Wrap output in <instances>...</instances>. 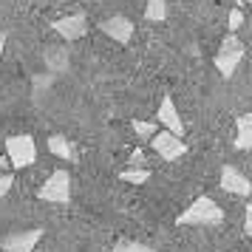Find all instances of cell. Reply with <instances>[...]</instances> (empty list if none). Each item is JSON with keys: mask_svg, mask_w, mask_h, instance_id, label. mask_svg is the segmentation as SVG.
<instances>
[{"mask_svg": "<svg viewBox=\"0 0 252 252\" xmlns=\"http://www.w3.org/2000/svg\"><path fill=\"white\" fill-rule=\"evenodd\" d=\"M224 221V210L213 201V198H195L193 204L176 218L179 227H195V224H221Z\"/></svg>", "mask_w": 252, "mask_h": 252, "instance_id": "obj_1", "label": "cell"}, {"mask_svg": "<svg viewBox=\"0 0 252 252\" xmlns=\"http://www.w3.org/2000/svg\"><path fill=\"white\" fill-rule=\"evenodd\" d=\"M6 159L14 170H26L29 164L37 161V142L29 133H14L6 139Z\"/></svg>", "mask_w": 252, "mask_h": 252, "instance_id": "obj_2", "label": "cell"}, {"mask_svg": "<svg viewBox=\"0 0 252 252\" xmlns=\"http://www.w3.org/2000/svg\"><path fill=\"white\" fill-rule=\"evenodd\" d=\"M40 201H48V204H68L71 201V176L65 170H54L48 176L43 187L37 190Z\"/></svg>", "mask_w": 252, "mask_h": 252, "instance_id": "obj_3", "label": "cell"}, {"mask_svg": "<svg viewBox=\"0 0 252 252\" xmlns=\"http://www.w3.org/2000/svg\"><path fill=\"white\" fill-rule=\"evenodd\" d=\"M241 60H244V43H241L238 37L229 34L227 40H224V46H221V51H218L216 57V68L221 77H232L235 71H238Z\"/></svg>", "mask_w": 252, "mask_h": 252, "instance_id": "obj_4", "label": "cell"}, {"mask_svg": "<svg viewBox=\"0 0 252 252\" xmlns=\"http://www.w3.org/2000/svg\"><path fill=\"white\" fill-rule=\"evenodd\" d=\"M156 122L161 125V130H170L173 136H179V139L184 136V122H182V116H179V108H176L170 94L161 96L159 108H156Z\"/></svg>", "mask_w": 252, "mask_h": 252, "instance_id": "obj_5", "label": "cell"}, {"mask_svg": "<svg viewBox=\"0 0 252 252\" xmlns=\"http://www.w3.org/2000/svg\"><path fill=\"white\" fill-rule=\"evenodd\" d=\"M150 148L156 150L164 161H176L187 153V145H184L179 136H173L170 130H159L156 136L150 139Z\"/></svg>", "mask_w": 252, "mask_h": 252, "instance_id": "obj_6", "label": "cell"}, {"mask_svg": "<svg viewBox=\"0 0 252 252\" xmlns=\"http://www.w3.org/2000/svg\"><path fill=\"white\" fill-rule=\"evenodd\" d=\"M51 29H54V34H60L63 40L74 43V40H82V37L88 34V17H85V14H68V17H57V20L51 23Z\"/></svg>", "mask_w": 252, "mask_h": 252, "instance_id": "obj_7", "label": "cell"}, {"mask_svg": "<svg viewBox=\"0 0 252 252\" xmlns=\"http://www.w3.org/2000/svg\"><path fill=\"white\" fill-rule=\"evenodd\" d=\"M99 29H102V34H108L111 40H116L119 46L130 43V37H133V20H130V17H125V14H114V17H105Z\"/></svg>", "mask_w": 252, "mask_h": 252, "instance_id": "obj_8", "label": "cell"}, {"mask_svg": "<svg viewBox=\"0 0 252 252\" xmlns=\"http://www.w3.org/2000/svg\"><path fill=\"white\" fill-rule=\"evenodd\" d=\"M43 238V229H20V232H12L9 238H3V250L6 252H34L37 241Z\"/></svg>", "mask_w": 252, "mask_h": 252, "instance_id": "obj_9", "label": "cell"}, {"mask_svg": "<svg viewBox=\"0 0 252 252\" xmlns=\"http://www.w3.org/2000/svg\"><path fill=\"white\" fill-rule=\"evenodd\" d=\"M221 187L232 195H250L252 193V182L241 170H235L232 164H224L221 167Z\"/></svg>", "mask_w": 252, "mask_h": 252, "instance_id": "obj_10", "label": "cell"}, {"mask_svg": "<svg viewBox=\"0 0 252 252\" xmlns=\"http://www.w3.org/2000/svg\"><path fill=\"white\" fill-rule=\"evenodd\" d=\"M48 153H54L57 159H65V161H77V148H74L63 133L48 136Z\"/></svg>", "mask_w": 252, "mask_h": 252, "instance_id": "obj_11", "label": "cell"}, {"mask_svg": "<svg viewBox=\"0 0 252 252\" xmlns=\"http://www.w3.org/2000/svg\"><path fill=\"white\" fill-rule=\"evenodd\" d=\"M238 150H252V114L238 116V136H235Z\"/></svg>", "mask_w": 252, "mask_h": 252, "instance_id": "obj_12", "label": "cell"}, {"mask_svg": "<svg viewBox=\"0 0 252 252\" xmlns=\"http://www.w3.org/2000/svg\"><path fill=\"white\" fill-rule=\"evenodd\" d=\"M164 17H167V0H148L145 3V20L161 23Z\"/></svg>", "mask_w": 252, "mask_h": 252, "instance_id": "obj_13", "label": "cell"}, {"mask_svg": "<svg viewBox=\"0 0 252 252\" xmlns=\"http://www.w3.org/2000/svg\"><path fill=\"white\" fill-rule=\"evenodd\" d=\"M133 133L139 139H153L159 133V122H148V119H133Z\"/></svg>", "mask_w": 252, "mask_h": 252, "instance_id": "obj_14", "label": "cell"}, {"mask_svg": "<svg viewBox=\"0 0 252 252\" xmlns=\"http://www.w3.org/2000/svg\"><path fill=\"white\" fill-rule=\"evenodd\" d=\"M122 182H130V184H145L150 179V170L148 167H127V170L119 173Z\"/></svg>", "mask_w": 252, "mask_h": 252, "instance_id": "obj_15", "label": "cell"}, {"mask_svg": "<svg viewBox=\"0 0 252 252\" xmlns=\"http://www.w3.org/2000/svg\"><path fill=\"white\" fill-rule=\"evenodd\" d=\"M46 63H48V68L63 71V68H65V51H60V48H48Z\"/></svg>", "mask_w": 252, "mask_h": 252, "instance_id": "obj_16", "label": "cell"}, {"mask_svg": "<svg viewBox=\"0 0 252 252\" xmlns=\"http://www.w3.org/2000/svg\"><path fill=\"white\" fill-rule=\"evenodd\" d=\"M114 252H159V250H150L148 244H139V241H119Z\"/></svg>", "mask_w": 252, "mask_h": 252, "instance_id": "obj_17", "label": "cell"}, {"mask_svg": "<svg viewBox=\"0 0 252 252\" xmlns=\"http://www.w3.org/2000/svg\"><path fill=\"white\" fill-rule=\"evenodd\" d=\"M12 187H14V176H12V173H0V198L9 193Z\"/></svg>", "mask_w": 252, "mask_h": 252, "instance_id": "obj_18", "label": "cell"}, {"mask_svg": "<svg viewBox=\"0 0 252 252\" xmlns=\"http://www.w3.org/2000/svg\"><path fill=\"white\" fill-rule=\"evenodd\" d=\"M127 161H130V167H145V153H142V150H133Z\"/></svg>", "mask_w": 252, "mask_h": 252, "instance_id": "obj_19", "label": "cell"}, {"mask_svg": "<svg viewBox=\"0 0 252 252\" xmlns=\"http://www.w3.org/2000/svg\"><path fill=\"white\" fill-rule=\"evenodd\" d=\"M244 232L252 235V204H247V210H244Z\"/></svg>", "mask_w": 252, "mask_h": 252, "instance_id": "obj_20", "label": "cell"}, {"mask_svg": "<svg viewBox=\"0 0 252 252\" xmlns=\"http://www.w3.org/2000/svg\"><path fill=\"white\" fill-rule=\"evenodd\" d=\"M241 23H244V14H241L238 9H235V12H229V32H235Z\"/></svg>", "mask_w": 252, "mask_h": 252, "instance_id": "obj_21", "label": "cell"}, {"mask_svg": "<svg viewBox=\"0 0 252 252\" xmlns=\"http://www.w3.org/2000/svg\"><path fill=\"white\" fill-rule=\"evenodd\" d=\"M3 48H6V37L0 34V60H3Z\"/></svg>", "mask_w": 252, "mask_h": 252, "instance_id": "obj_22", "label": "cell"}]
</instances>
